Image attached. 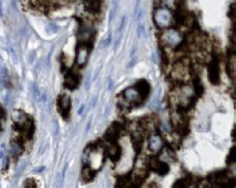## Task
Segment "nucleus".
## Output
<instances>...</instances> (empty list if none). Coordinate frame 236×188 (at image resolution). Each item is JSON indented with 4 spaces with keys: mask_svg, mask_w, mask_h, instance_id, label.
<instances>
[{
    "mask_svg": "<svg viewBox=\"0 0 236 188\" xmlns=\"http://www.w3.org/2000/svg\"><path fill=\"white\" fill-rule=\"evenodd\" d=\"M161 129L164 130V132H170V125L168 124V121H164V122H161Z\"/></svg>",
    "mask_w": 236,
    "mask_h": 188,
    "instance_id": "20",
    "label": "nucleus"
},
{
    "mask_svg": "<svg viewBox=\"0 0 236 188\" xmlns=\"http://www.w3.org/2000/svg\"><path fill=\"white\" fill-rule=\"evenodd\" d=\"M153 21L160 28H169L174 22L173 15L168 8H158L153 12Z\"/></svg>",
    "mask_w": 236,
    "mask_h": 188,
    "instance_id": "1",
    "label": "nucleus"
},
{
    "mask_svg": "<svg viewBox=\"0 0 236 188\" xmlns=\"http://www.w3.org/2000/svg\"><path fill=\"white\" fill-rule=\"evenodd\" d=\"M208 78L211 84H219V66L216 60H213L208 66Z\"/></svg>",
    "mask_w": 236,
    "mask_h": 188,
    "instance_id": "5",
    "label": "nucleus"
},
{
    "mask_svg": "<svg viewBox=\"0 0 236 188\" xmlns=\"http://www.w3.org/2000/svg\"><path fill=\"white\" fill-rule=\"evenodd\" d=\"M199 81L200 80H198V79H195L193 81V91L196 95H201L202 92H203V88H202V86H201L200 82Z\"/></svg>",
    "mask_w": 236,
    "mask_h": 188,
    "instance_id": "15",
    "label": "nucleus"
},
{
    "mask_svg": "<svg viewBox=\"0 0 236 188\" xmlns=\"http://www.w3.org/2000/svg\"><path fill=\"white\" fill-rule=\"evenodd\" d=\"M228 163H232V162H234L235 160H236V152H235V146H233L232 148V149L230 150V153H229V155H228Z\"/></svg>",
    "mask_w": 236,
    "mask_h": 188,
    "instance_id": "18",
    "label": "nucleus"
},
{
    "mask_svg": "<svg viewBox=\"0 0 236 188\" xmlns=\"http://www.w3.org/2000/svg\"><path fill=\"white\" fill-rule=\"evenodd\" d=\"M161 40L165 46L172 49H176L181 45L184 38H182V35L180 31L172 29V28H168V30L162 32Z\"/></svg>",
    "mask_w": 236,
    "mask_h": 188,
    "instance_id": "2",
    "label": "nucleus"
},
{
    "mask_svg": "<svg viewBox=\"0 0 236 188\" xmlns=\"http://www.w3.org/2000/svg\"><path fill=\"white\" fill-rule=\"evenodd\" d=\"M117 8H118V2L117 1H114V3H113V8H112V10H111V14H110V21L115 17V15H116V12H117Z\"/></svg>",
    "mask_w": 236,
    "mask_h": 188,
    "instance_id": "19",
    "label": "nucleus"
},
{
    "mask_svg": "<svg viewBox=\"0 0 236 188\" xmlns=\"http://www.w3.org/2000/svg\"><path fill=\"white\" fill-rule=\"evenodd\" d=\"M188 68L185 67V65L184 64H177L174 67V70L172 73V76L174 80L176 81H182L185 78V76L188 75Z\"/></svg>",
    "mask_w": 236,
    "mask_h": 188,
    "instance_id": "7",
    "label": "nucleus"
},
{
    "mask_svg": "<svg viewBox=\"0 0 236 188\" xmlns=\"http://www.w3.org/2000/svg\"><path fill=\"white\" fill-rule=\"evenodd\" d=\"M150 165H152V168L156 171L157 174L161 175L164 176L166 173L169 171V166L166 162L164 161H160V160H157V159H153L150 162Z\"/></svg>",
    "mask_w": 236,
    "mask_h": 188,
    "instance_id": "6",
    "label": "nucleus"
},
{
    "mask_svg": "<svg viewBox=\"0 0 236 188\" xmlns=\"http://www.w3.org/2000/svg\"><path fill=\"white\" fill-rule=\"evenodd\" d=\"M190 180L188 178H181L180 180H177L176 183H174L173 187H176V188H180V187H186L190 184Z\"/></svg>",
    "mask_w": 236,
    "mask_h": 188,
    "instance_id": "16",
    "label": "nucleus"
},
{
    "mask_svg": "<svg viewBox=\"0 0 236 188\" xmlns=\"http://www.w3.org/2000/svg\"><path fill=\"white\" fill-rule=\"evenodd\" d=\"M77 84H78V79H77L73 74L66 78V86L68 88H70V89L75 88Z\"/></svg>",
    "mask_w": 236,
    "mask_h": 188,
    "instance_id": "14",
    "label": "nucleus"
},
{
    "mask_svg": "<svg viewBox=\"0 0 236 188\" xmlns=\"http://www.w3.org/2000/svg\"><path fill=\"white\" fill-rule=\"evenodd\" d=\"M137 36L139 37H141V34H145V25L142 23H140L139 26H137Z\"/></svg>",
    "mask_w": 236,
    "mask_h": 188,
    "instance_id": "21",
    "label": "nucleus"
},
{
    "mask_svg": "<svg viewBox=\"0 0 236 188\" xmlns=\"http://www.w3.org/2000/svg\"><path fill=\"white\" fill-rule=\"evenodd\" d=\"M93 177V171L89 168H85L83 170V178H85V180L86 181H89L91 180V178Z\"/></svg>",
    "mask_w": 236,
    "mask_h": 188,
    "instance_id": "17",
    "label": "nucleus"
},
{
    "mask_svg": "<svg viewBox=\"0 0 236 188\" xmlns=\"http://www.w3.org/2000/svg\"><path fill=\"white\" fill-rule=\"evenodd\" d=\"M59 108L61 109V112H62L63 117H67L69 116V112H70V108H71L70 98L66 95L61 97L59 101Z\"/></svg>",
    "mask_w": 236,
    "mask_h": 188,
    "instance_id": "9",
    "label": "nucleus"
},
{
    "mask_svg": "<svg viewBox=\"0 0 236 188\" xmlns=\"http://www.w3.org/2000/svg\"><path fill=\"white\" fill-rule=\"evenodd\" d=\"M226 178H227L226 171H217V172H214L213 174H210L208 177L209 180L212 183H215V184L225 183Z\"/></svg>",
    "mask_w": 236,
    "mask_h": 188,
    "instance_id": "10",
    "label": "nucleus"
},
{
    "mask_svg": "<svg viewBox=\"0 0 236 188\" xmlns=\"http://www.w3.org/2000/svg\"><path fill=\"white\" fill-rule=\"evenodd\" d=\"M164 148V140L160 134H152L149 140V148L153 153H158Z\"/></svg>",
    "mask_w": 236,
    "mask_h": 188,
    "instance_id": "4",
    "label": "nucleus"
},
{
    "mask_svg": "<svg viewBox=\"0 0 236 188\" xmlns=\"http://www.w3.org/2000/svg\"><path fill=\"white\" fill-rule=\"evenodd\" d=\"M227 70H228V73L230 77H232V80H235V56L232 55L229 58V62L228 65H227Z\"/></svg>",
    "mask_w": 236,
    "mask_h": 188,
    "instance_id": "12",
    "label": "nucleus"
},
{
    "mask_svg": "<svg viewBox=\"0 0 236 188\" xmlns=\"http://www.w3.org/2000/svg\"><path fill=\"white\" fill-rule=\"evenodd\" d=\"M108 153H109V155H110V156H111L113 159L117 160V159L120 157V154H121L119 146L112 144V145L109 148V149H108Z\"/></svg>",
    "mask_w": 236,
    "mask_h": 188,
    "instance_id": "13",
    "label": "nucleus"
},
{
    "mask_svg": "<svg viewBox=\"0 0 236 188\" xmlns=\"http://www.w3.org/2000/svg\"><path fill=\"white\" fill-rule=\"evenodd\" d=\"M123 99L127 101L129 104L133 105H140L142 102V98L137 92L136 88H128L126 89L123 93Z\"/></svg>",
    "mask_w": 236,
    "mask_h": 188,
    "instance_id": "3",
    "label": "nucleus"
},
{
    "mask_svg": "<svg viewBox=\"0 0 236 188\" xmlns=\"http://www.w3.org/2000/svg\"><path fill=\"white\" fill-rule=\"evenodd\" d=\"M88 49L87 48H80L77 54V64L79 66H84L88 60Z\"/></svg>",
    "mask_w": 236,
    "mask_h": 188,
    "instance_id": "11",
    "label": "nucleus"
},
{
    "mask_svg": "<svg viewBox=\"0 0 236 188\" xmlns=\"http://www.w3.org/2000/svg\"><path fill=\"white\" fill-rule=\"evenodd\" d=\"M139 94L141 95V97L142 98V100L145 99L146 97L149 96V94L150 92V86L149 84L146 82L145 80H141L139 81L136 84V87H135Z\"/></svg>",
    "mask_w": 236,
    "mask_h": 188,
    "instance_id": "8",
    "label": "nucleus"
}]
</instances>
